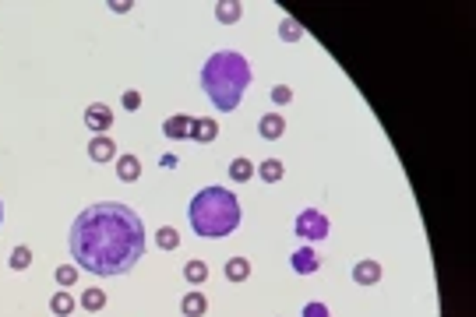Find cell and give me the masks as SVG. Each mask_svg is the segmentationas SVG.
Masks as SVG:
<instances>
[{
  "label": "cell",
  "mask_w": 476,
  "mask_h": 317,
  "mask_svg": "<svg viewBox=\"0 0 476 317\" xmlns=\"http://www.w3.org/2000/svg\"><path fill=\"white\" fill-rule=\"evenodd\" d=\"M50 310H53L56 317H71V310H74V296L64 293V289H56L53 300H50Z\"/></svg>",
  "instance_id": "17"
},
{
  "label": "cell",
  "mask_w": 476,
  "mask_h": 317,
  "mask_svg": "<svg viewBox=\"0 0 476 317\" xmlns=\"http://www.w3.org/2000/svg\"><path fill=\"white\" fill-rule=\"evenodd\" d=\"M187 222L191 229L205 240H219L229 236L236 226H240V201H236L233 190L226 187H205L191 198L187 208Z\"/></svg>",
  "instance_id": "3"
},
{
  "label": "cell",
  "mask_w": 476,
  "mask_h": 317,
  "mask_svg": "<svg viewBox=\"0 0 476 317\" xmlns=\"http://www.w3.org/2000/svg\"><path fill=\"white\" fill-rule=\"evenodd\" d=\"M223 275H226V282H247L251 278V261L247 258H229L223 265Z\"/></svg>",
  "instance_id": "13"
},
{
  "label": "cell",
  "mask_w": 476,
  "mask_h": 317,
  "mask_svg": "<svg viewBox=\"0 0 476 317\" xmlns=\"http://www.w3.org/2000/svg\"><path fill=\"white\" fill-rule=\"evenodd\" d=\"M8 265H11V272H25L28 265H32V250H28L25 243L14 247V250H11V258H8Z\"/></svg>",
  "instance_id": "21"
},
{
  "label": "cell",
  "mask_w": 476,
  "mask_h": 317,
  "mask_svg": "<svg viewBox=\"0 0 476 317\" xmlns=\"http://www.w3.org/2000/svg\"><path fill=\"white\" fill-rule=\"evenodd\" d=\"M191 123H194V116L176 113V116H169V120L163 123V134H166L169 141H184V138H191Z\"/></svg>",
  "instance_id": "8"
},
{
  "label": "cell",
  "mask_w": 476,
  "mask_h": 317,
  "mask_svg": "<svg viewBox=\"0 0 476 317\" xmlns=\"http://www.w3.org/2000/svg\"><path fill=\"white\" fill-rule=\"evenodd\" d=\"M0 222H4V205H0Z\"/></svg>",
  "instance_id": "29"
},
{
  "label": "cell",
  "mask_w": 476,
  "mask_h": 317,
  "mask_svg": "<svg viewBox=\"0 0 476 317\" xmlns=\"http://www.w3.org/2000/svg\"><path fill=\"white\" fill-rule=\"evenodd\" d=\"M53 278H56V285H64V289H71V285L78 282V265H61L53 272Z\"/></svg>",
  "instance_id": "23"
},
{
  "label": "cell",
  "mask_w": 476,
  "mask_h": 317,
  "mask_svg": "<svg viewBox=\"0 0 476 317\" xmlns=\"http://www.w3.org/2000/svg\"><path fill=\"white\" fill-rule=\"evenodd\" d=\"M134 4H131V0H110V11H116V14H127Z\"/></svg>",
  "instance_id": "28"
},
{
  "label": "cell",
  "mask_w": 476,
  "mask_h": 317,
  "mask_svg": "<svg viewBox=\"0 0 476 317\" xmlns=\"http://www.w3.org/2000/svg\"><path fill=\"white\" fill-rule=\"evenodd\" d=\"M244 14V4H236V0H219L216 4V21L219 25H236Z\"/></svg>",
  "instance_id": "14"
},
{
  "label": "cell",
  "mask_w": 476,
  "mask_h": 317,
  "mask_svg": "<svg viewBox=\"0 0 476 317\" xmlns=\"http://www.w3.org/2000/svg\"><path fill=\"white\" fill-rule=\"evenodd\" d=\"M289 99H293V92H289L286 85H276V88H272V103H276V106H286Z\"/></svg>",
  "instance_id": "26"
},
{
  "label": "cell",
  "mask_w": 476,
  "mask_h": 317,
  "mask_svg": "<svg viewBox=\"0 0 476 317\" xmlns=\"http://www.w3.org/2000/svg\"><path fill=\"white\" fill-rule=\"evenodd\" d=\"M121 106H124L127 113H134V110H141V92H138V88H127V92L121 95Z\"/></svg>",
  "instance_id": "25"
},
{
  "label": "cell",
  "mask_w": 476,
  "mask_h": 317,
  "mask_svg": "<svg viewBox=\"0 0 476 317\" xmlns=\"http://www.w3.org/2000/svg\"><path fill=\"white\" fill-rule=\"evenodd\" d=\"M258 176H261L265 183H279V180L286 176V170H282L279 158H265V163L258 166Z\"/></svg>",
  "instance_id": "16"
},
{
  "label": "cell",
  "mask_w": 476,
  "mask_h": 317,
  "mask_svg": "<svg viewBox=\"0 0 476 317\" xmlns=\"http://www.w3.org/2000/svg\"><path fill=\"white\" fill-rule=\"evenodd\" d=\"M78 303H81L88 314H96V310H103V307H106V293H103V289H85Z\"/></svg>",
  "instance_id": "20"
},
{
  "label": "cell",
  "mask_w": 476,
  "mask_h": 317,
  "mask_svg": "<svg viewBox=\"0 0 476 317\" xmlns=\"http://www.w3.org/2000/svg\"><path fill=\"white\" fill-rule=\"evenodd\" d=\"M205 310H208V300H205L198 289H191V293L180 300V314H184V317H205Z\"/></svg>",
  "instance_id": "15"
},
{
  "label": "cell",
  "mask_w": 476,
  "mask_h": 317,
  "mask_svg": "<svg viewBox=\"0 0 476 317\" xmlns=\"http://www.w3.org/2000/svg\"><path fill=\"white\" fill-rule=\"evenodd\" d=\"M251 85V63L236 50H219L201 68V88L219 113H233Z\"/></svg>",
  "instance_id": "2"
},
{
  "label": "cell",
  "mask_w": 476,
  "mask_h": 317,
  "mask_svg": "<svg viewBox=\"0 0 476 317\" xmlns=\"http://www.w3.org/2000/svg\"><path fill=\"white\" fill-rule=\"evenodd\" d=\"M289 265H293V272H296V275H314V272L321 268V258H318V254H314L311 247H300V250H293Z\"/></svg>",
  "instance_id": "6"
},
{
  "label": "cell",
  "mask_w": 476,
  "mask_h": 317,
  "mask_svg": "<svg viewBox=\"0 0 476 317\" xmlns=\"http://www.w3.org/2000/svg\"><path fill=\"white\" fill-rule=\"evenodd\" d=\"M353 282L364 285V289H367V285H377V282H381V265L371 261V258L356 261V265H353Z\"/></svg>",
  "instance_id": "7"
},
{
  "label": "cell",
  "mask_w": 476,
  "mask_h": 317,
  "mask_svg": "<svg viewBox=\"0 0 476 317\" xmlns=\"http://www.w3.org/2000/svg\"><path fill=\"white\" fill-rule=\"evenodd\" d=\"M156 243H159L163 250H176V247H180V233H176L173 226H163L159 236H156Z\"/></svg>",
  "instance_id": "24"
},
{
  "label": "cell",
  "mask_w": 476,
  "mask_h": 317,
  "mask_svg": "<svg viewBox=\"0 0 476 317\" xmlns=\"http://www.w3.org/2000/svg\"><path fill=\"white\" fill-rule=\"evenodd\" d=\"M85 127H88V131H96V134H106L113 127V110L103 106V103H92L85 110Z\"/></svg>",
  "instance_id": "5"
},
{
  "label": "cell",
  "mask_w": 476,
  "mask_h": 317,
  "mask_svg": "<svg viewBox=\"0 0 476 317\" xmlns=\"http://www.w3.org/2000/svg\"><path fill=\"white\" fill-rule=\"evenodd\" d=\"M279 39H282V43H296V39H304V25L296 21V18H282V21H279Z\"/></svg>",
  "instance_id": "18"
},
{
  "label": "cell",
  "mask_w": 476,
  "mask_h": 317,
  "mask_svg": "<svg viewBox=\"0 0 476 317\" xmlns=\"http://www.w3.org/2000/svg\"><path fill=\"white\" fill-rule=\"evenodd\" d=\"M304 317H332V314H329V307H324V303H318V300H314V303H307V307H304Z\"/></svg>",
  "instance_id": "27"
},
{
  "label": "cell",
  "mask_w": 476,
  "mask_h": 317,
  "mask_svg": "<svg viewBox=\"0 0 476 317\" xmlns=\"http://www.w3.org/2000/svg\"><path fill=\"white\" fill-rule=\"evenodd\" d=\"M184 278H187L191 285H201V282L208 278V265H205V261H187V265H184Z\"/></svg>",
  "instance_id": "22"
},
{
  "label": "cell",
  "mask_w": 476,
  "mask_h": 317,
  "mask_svg": "<svg viewBox=\"0 0 476 317\" xmlns=\"http://www.w3.org/2000/svg\"><path fill=\"white\" fill-rule=\"evenodd\" d=\"M191 138H194V141H201V145L216 141V138H219V120H208V116H194V123H191Z\"/></svg>",
  "instance_id": "11"
},
{
  "label": "cell",
  "mask_w": 476,
  "mask_h": 317,
  "mask_svg": "<svg viewBox=\"0 0 476 317\" xmlns=\"http://www.w3.org/2000/svg\"><path fill=\"white\" fill-rule=\"evenodd\" d=\"M113 155H116V145L110 134H96L88 141V158H92V163H113Z\"/></svg>",
  "instance_id": "9"
},
{
  "label": "cell",
  "mask_w": 476,
  "mask_h": 317,
  "mask_svg": "<svg viewBox=\"0 0 476 317\" xmlns=\"http://www.w3.org/2000/svg\"><path fill=\"white\" fill-rule=\"evenodd\" d=\"M116 176H121L124 183H134L141 176V158L138 155H121L116 158Z\"/></svg>",
  "instance_id": "12"
},
{
  "label": "cell",
  "mask_w": 476,
  "mask_h": 317,
  "mask_svg": "<svg viewBox=\"0 0 476 317\" xmlns=\"http://www.w3.org/2000/svg\"><path fill=\"white\" fill-rule=\"evenodd\" d=\"M71 258L92 275H127L145 258V226L141 215L121 201L88 205L71 226Z\"/></svg>",
  "instance_id": "1"
},
{
  "label": "cell",
  "mask_w": 476,
  "mask_h": 317,
  "mask_svg": "<svg viewBox=\"0 0 476 317\" xmlns=\"http://www.w3.org/2000/svg\"><path fill=\"white\" fill-rule=\"evenodd\" d=\"M296 236H304V240H324L329 236V218H324V212L304 208L296 215Z\"/></svg>",
  "instance_id": "4"
},
{
  "label": "cell",
  "mask_w": 476,
  "mask_h": 317,
  "mask_svg": "<svg viewBox=\"0 0 476 317\" xmlns=\"http://www.w3.org/2000/svg\"><path fill=\"white\" fill-rule=\"evenodd\" d=\"M229 176H233L236 183H247V180L254 176V163H251V158H233V166H229Z\"/></svg>",
  "instance_id": "19"
},
{
  "label": "cell",
  "mask_w": 476,
  "mask_h": 317,
  "mask_svg": "<svg viewBox=\"0 0 476 317\" xmlns=\"http://www.w3.org/2000/svg\"><path fill=\"white\" fill-rule=\"evenodd\" d=\"M258 134H261L265 141H279V138L286 134V120H282L279 113H265V116L258 120Z\"/></svg>",
  "instance_id": "10"
}]
</instances>
